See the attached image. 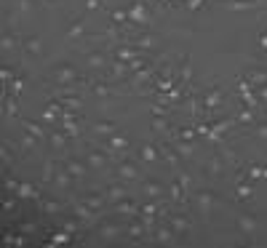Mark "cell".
<instances>
[{
	"label": "cell",
	"mask_w": 267,
	"mask_h": 248,
	"mask_svg": "<svg viewBox=\"0 0 267 248\" xmlns=\"http://www.w3.org/2000/svg\"><path fill=\"white\" fill-rule=\"evenodd\" d=\"M54 83L59 88H64V86H75L77 83V72H75V67L73 64H59V67H54Z\"/></svg>",
	"instance_id": "obj_1"
},
{
	"label": "cell",
	"mask_w": 267,
	"mask_h": 248,
	"mask_svg": "<svg viewBox=\"0 0 267 248\" xmlns=\"http://www.w3.org/2000/svg\"><path fill=\"white\" fill-rule=\"evenodd\" d=\"M115 174L123 181H134V179H139V166H136V160H120V163H115Z\"/></svg>",
	"instance_id": "obj_2"
},
{
	"label": "cell",
	"mask_w": 267,
	"mask_h": 248,
	"mask_svg": "<svg viewBox=\"0 0 267 248\" xmlns=\"http://www.w3.org/2000/svg\"><path fill=\"white\" fill-rule=\"evenodd\" d=\"M214 195L211 190H200L198 195H195V203H198V208H200V213L203 216H211V211H214Z\"/></svg>",
	"instance_id": "obj_3"
},
{
	"label": "cell",
	"mask_w": 267,
	"mask_h": 248,
	"mask_svg": "<svg viewBox=\"0 0 267 248\" xmlns=\"http://www.w3.org/2000/svg\"><path fill=\"white\" fill-rule=\"evenodd\" d=\"M219 102H222V88H217V86H214L211 91H208V94H203V112H206V115L217 112Z\"/></svg>",
	"instance_id": "obj_4"
},
{
	"label": "cell",
	"mask_w": 267,
	"mask_h": 248,
	"mask_svg": "<svg viewBox=\"0 0 267 248\" xmlns=\"http://www.w3.org/2000/svg\"><path fill=\"white\" fill-rule=\"evenodd\" d=\"M225 174V158L219 152H214L211 158L206 160V176H211V179H217V176Z\"/></svg>",
	"instance_id": "obj_5"
},
{
	"label": "cell",
	"mask_w": 267,
	"mask_h": 248,
	"mask_svg": "<svg viewBox=\"0 0 267 248\" xmlns=\"http://www.w3.org/2000/svg\"><path fill=\"white\" fill-rule=\"evenodd\" d=\"M128 22H131V24H142V27H147V24H150V16H147L145 3H134V8L128 11Z\"/></svg>",
	"instance_id": "obj_6"
},
{
	"label": "cell",
	"mask_w": 267,
	"mask_h": 248,
	"mask_svg": "<svg viewBox=\"0 0 267 248\" xmlns=\"http://www.w3.org/2000/svg\"><path fill=\"white\" fill-rule=\"evenodd\" d=\"M158 43H160V37L155 35V32H145V35H136L134 37V45L139 51H150V48H155Z\"/></svg>",
	"instance_id": "obj_7"
},
{
	"label": "cell",
	"mask_w": 267,
	"mask_h": 248,
	"mask_svg": "<svg viewBox=\"0 0 267 248\" xmlns=\"http://www.w3.org/2000/svg\"><path fill=\"white\" fill-rule=\"evenodd\" d=\"M168 224H171L174 232H177V238H185V235L190 232V221L185 216H179V213H171V216H168Z\"/></svg>",
	"instance_id": "obj_8"
},
{
	"label": "cell",
	"mask_w": 267,
	"mask_h": 248,
	"mask_svg": "<svg viewBox=\"0 0 267 248\" xmlns=\"http://www.w3.org/2000/svg\"><path fill=\"white\" fill-rule=\"evenodd\" d=\"M222 5L230 11H251V8H259L262 0H225Z\"/></svg>",
	"instance_id": "obj_9"
},
{
	"label": "cell",
	"mask_w": 267,
	"mask_h": 248,
	"mask_svg": "<svg viewBox=\"0 0 267 248\" xmlns=\"http://www.w3.org/2000/svg\"><path fill=\"white\" fill-rule=\"evenodd\" d=\"M120 232H123V227L118 221H102L99 224V238H104V240H115Z\"/></svg>",
	"instance_id": "obj_10"
},
{
	"label": "cell",
	"mask_w": 267,
	"mask_h": 248,
	"mask_svg": "<svg viewBox=\"0 0 267 248\" xmlns=\"http://www.w3.org/2000/svg\"><path fill=\"white\" fill-rule=\"evenodd\" d=\"M86 62H88L91 70H107L110 67V59H107L104 51H91V54L86 56Z\"/></svg>",
	"instance_id": "obj_11"
},
{
	"label": "cell",
	"mask_w": 267,
	"mask_h": 248,
	"mask_svg": "<svg viewBox=\"0 0 267 248\" xmlns=\"http://www.w3.org/2000/svg\"><path fill=\"white\" fill-rule=\"evenodd\" d=\"M107 158H110V155L107 152H104V149L102 147H94V149H91V152H88V166L91 168H107Z\"/></svg>",
	"instance_id": "obj_12"
},
{
	"label": "cell",
	"mask_w": 267,
	"mask_h": 248,
	"mask_svg": "<svg viewBox=\"0 0 267 248\" xmlns=\"http://www.w3.org/2000/svg\"><path fill=\"white\" fill-rule=\"evenodd\" d=\"M73 208H75V213H77V219H80V221H86V224H94V221H96V211H94V208H88L83 200L73 203Z\"/></svg>",
	"instance_id": "obj_13"
},
{
	"label": "cell",
	"mask_w": 267,
	"mask_h": 248,
	"mask_svg": "<svg viewBox=\"0 0 267 248\" xmlns=\"http://www.w3.org/2000/svg\"><path fill=\"white\" fill-rule=\"evenodd\" d=\"M238 230L246 235V238H251L254 232H257V219L251 216V213H240L238 216Z\"/></svg>",
	"instance_id": "obj_14"
},
{
	"label": "cell",
	"mask_w": 267,
	"mask_h": 248,
	"mask_svg": "<svg viewBox=\"0 0 267 248\" xmlns=\"http://www.w3.org/2000/svg\"><path fill=\"white\" fill-rule=\"evenodd\" d=\"M115 211H118L120 216H139V203H134V200L123 198L120 203H115Z\"/></svg>",
	"instance_id": "obj_15"
},
{
	"label": "cell",
	"mask_w": 267,
	"mask_h": 248,
	"mask_svg": "<svg viewBox=\"0 0 267 248\" xmlns=\"http://www.w3.org/2000/svg\"><path fill=\"white\" fill-rule=\"evenodd\" d=\"M158 149H160V158H163L168 166L174 168V174L182 171V168H179V155H177V149H174V147H166V144H160Z\"/></svg>",
	"instance_id": "obj_16"
},
{
	"label": "cell",
	"mask_w": 267,
	"mask_h": 248,
	"mask_svg": "<svg viewBox=\"0 0 267 248\" xmlns=\"http://www.w3.org/2000/svg\"><path fill=\"white\" fill-rule=\"evenodd\" d=\"M174 238H177V232H174L171 227H166V224H158V227H155V240H158V243L174 246Z\"/></svg>",
	"instance_id": "obj_17"
},
{
	"label": "cell",
	"mask_w": 267,
	"mask_h": 248,
	"mask_svg": "<svg viewBox=\"0 0 267 248\" xmlns=\"http://www.w3.org/2000/svg\"><path fill=\"white\" fill-rule=\"evenodd\" d=\"M142 195H147L150 200L160 198V195H163V184H160V181H153V179L142 181Z\"/></svg>",
	"instance_id": "obj_18"
},
{
	"label": "cell",
	"mask_w": 267,
	"mask_h": 248,
	"mask_svg": "<svg viewBox=\"0 0 267 248\" xmlns=\"http://www.w3.org/2000/svg\"><path fill=\"white\" fill-rule=\"evenodd\" d=\"M83 35H86V22H83V19H75V22L70 24V30H67V40L77 43Z\"/></svg>",
	"instance_id": "obj_19"
},
{
	"label": "cell",
	"mask_w": 267,
	"mask_h": 248,
	"mask_svg": "<svg viewBox=\"0 0 267 248\" xmlns=\"http://www.w3.org/2000/svg\"><path fill=\"white\" fill-rule=\"evenodd\" d=\"M104 198H107L110 203H120L123 198H128V192H126L123 184H110L107 190H104Z\"/></svg>",
	"instance_id": "obj_20"
},
{
	"label": "cell",
	"mask_w": 267,
	"mask_h": 248,
	"mask_svg": "<svg viewBox=\"0 0 267 248\" xmlns=\"http://www.w3.org/2000/svg\"><path fill=\"white\" fill-rule=\"evenodd\" d=\"M126 232H128V238L142 240V238H145V232H147V227L139 221V216H131V221H128V227H126Z\"/></svg>",
	"instance_id": "obj_21"
},
{
	"label": "cell",
	"mask_w": 267,
	"mask_h": 248,
	"mask_svg": "<svg viewBox=\"0 0 267 248\" xmlns=\"http://www.w3.org/2000/svg\"><path fill=\"white\" fill-rule=\"evenodd\" d=\"M73 179L75 176L67 171V168H56V174H54V184L59 187V190H70V184H73Z\"/></svg>",
	"instance_id": "obj_22"
},
{
	"label": "cell",
	"mask_w": 267,
	"mask_h": 248,
	"mask_svg": "<svg viewBox=\"0 0 267 248\" xmlns=\"http://www.w3.org/2000/svg\"><path fill=\"white\" fill-rule=\"evenodd\" d=\"M126 72H131V70H128V62H120V59H115V62L107 67V75L113 77V80H120Z\"/></svg>",
	"instance_id": "obj_23"
},
{
	"label": "cell",
	"mask_w": 267,
	"mask_h": 248,
	"mask_svg": "<svg viewBox=\"0 0 267 248\" xmlns=\"http://www.w3.org/2000/svg\"><path fill=\"white\" fill-rule=\"evenodd\" d=\"M94 134L96 136H113V134H118V123L99 120V123H94Z\"/></svg>",
	"instance_id": "obj_24"
},
{
	"label": "cell",
	"mask_w": 267,
	"mask_h": 248,
	"mask_svg": "<svg viewBox=\"0 0 267 248\" xmlns=\"http://www.w3.org/2000/svg\"><path fill=\"white\" fill-rule=\"evenodd\" d=\"M139 158L145 160V163H158V160H160V149L155 147V144H142Z\"/></svg>",
	"instance_id": "obj_25"
},
{
	"label": "cell",
	"mask_w": 267,
	"mask_h": 248,
	"mask_svg": "<svg viewBox=\"0 0 267 248\" xmlns=\"http://www.w3.org/2000/svg\"><path fill=\"white\" fill-rule=\"evenodd\" d=\"M64 168H67V171L73 174L75 179H83V176H86V163H80V160H75V158H67V160H64Z\"/></svg>",
	"instance_id": "obj_26"
},
{
	"label": "cell",
	"mask_w": 267,
	"mask_h": 248,
	"mask_svg": "<svg viewBox=\"0 0 267 248\" xmlns=\"http://www.w3.org/2000/svg\"><path fill=\"white\" fill-rule=\"evenodd\" d=\"M19 198H24V200H40V192H38V187H32L30 181H22L19 184V190H16Z\"/></svg>",
	"instance_id": "obj_27"
},
{
	"label": "cell",
	"mask_w": 267,
	"mask_h": 248,
	"mask_svg": "<svg viewBox=\"0 0 267 248\" xmlns=\"http://www.w3.org/2000/svg\"><path fill=\"white\" fill-rule=\"evenodd\" d=\"M56 99L64 104V109H80L83 107V102H80L77 94H56Z\"/></svg>",
	"instance_id": "obj_28"
},
{
	"label": "cell",
	"mask_w": 267,
	"mask_h": 248,
	"mask_svg": "<svg viewBox=\"0 0 267 248\" xmlns=\"http://www.w3.org/2000/svg\"><path fill=\"white\" fill-rule=\"evenodd\" d=\"M22 45H24V51H27V54H32V56H40V54H43L40 37H35V35L24 37V40H22Z\"/></svg>",
	"instance_id": "obj_29"
},
{
	"label": "cell",
	"mask_w": 267,
	"mask_h": 248,
	"mask_svg": "<svg viewBox=\"0 0 267 248\" xmlns=\"http://www.w3.org/2000/svg\"><path fill=\"white\" fill-rule=\"evenodd\" d=\"M174 149H177V155L179 158H192V152H195V147H192V142H185V139H177L174 142Z\"/></svg>",
	"instance_id": "obj_30"
},
{
	"label": "cell",
	"mask_w": 267,
	"mask_h": 248,
	"mask_svg": "<svg viewBox=\"0 0 267 248\" xmlns=\"http://www.w3.org/2000/svg\"><path fill=\"white\" fill-rule=\"evenodd\" d=\"M48 142H51V147H54L56 152H64V149H67V134H62V131H54L48 136Z\"/></svg>",
	"instance_id": "obj_31"
},
{
	"label": "cell",
	"mask_w": 267,
	"mask_h": 248,
	"mask_svg": "<svg viewBox=\"0 0 267 248\" xmlns=\"http://www.w3.org/2000/svg\"><path fill=\"white\" fill-rule=\"evenodd\" d=\"M190 83H192V67H190V56H185V64H182V80H179V86L182 88H190Z\"/></svg>",
	"instance_id": "obj_32"
},
{
	"label": "cell",
	"mask_w": 267,
	"mask_h": 248,
	"mask_svg": "<svg viewBox=\"0 0 267 248\" xmlns=\"http://www.w3.org/2000/svg\"><path fill=\"white\" fill-rule=\"evenodd\" d=\"M107 147L115 149V152H126V149H128V139H126V136H120V134H113Z\"/></svg>",
	"instance_id": "obj_33"
},
{
	"label": "cell",
	"mask_w": 267,
	"mask_h": 248,
	"mask_svg": "<svg viewBox=\"0 0 267 248\" xmlns=\"http://www.w3.org/2000/svg\"><path fill=\"white\" fill-rule=\"evenodd\" d=\"M235 123H240V126H254V112H251V107H238Z\"/></svg>",
	"instance_id": "obj_34"
},
{
	"label": "cell",
	"mask_w": 267,
	"mask_h": 248,
	"mask_svg": "<svg viewBox=\"0 0 267 248\" xmlns=\"http://www.w3.org/2000/svg\"><path fill=\"white\" fill-rule=\"evenodd\" d=\"M185 198H187V190L179 184V179H174L171 181V200L174 203H185Z\"/></svg>",
	"instance_id": "obj_35"
},
{
	"label": "cell",
	"mask_w": 267,
	"mask_h": 248,
	"mask_svg": "<svg viewBox=\"0 0 267 248\" xmlns=\"http://www.w3.org/2000/svg\"><path fill=\"white\" fill-rule=\"evenodd\" d=\"M104 195H99V192H91V195H86V198H83V203H86L88 208H94V211H99V208L104 206Z\"/></svg>",
	"instance_id": "obj_36"
},
{
	"label": "cell",
	"mask_w": 267,
	"mask_h": 248,
	"mask_svg": "<svg viewBox=\"0 0 267 248\" xmlns=\"http://www.w3.org/2000/svg\"><path fill=\"white\" fill-rule=\"evenodd\" d=\"M235 198H238V200H251V198H254L251 184H246V181L240 179V181H238V187H235Z\"/></svg>",
	"instance_id": "obj_37"
},
{
	"label": "cell",
	"mask_w": 267,
	"mask_h": 248,
	"mask_svg": "<svg viewBox=\"0 0 267 248\" xmlns=\"http://www.w3.org/2000/svg\"><path fill=\"white\" fill-rule=\"evenodd\" d=\"M22 128H24V131H30L32 136H35V139H43V136H45V131H43V128L38 126V123L27 120V117H24V120H22Z\"/></svg>",
	"instance_id": "obj_38"
},
{
	"label": "cell",
	"mask_w": 267,
	"mask_h": 248,
	"mask_svg": "<svg viewBox=\"0 0 267 248\" xmlns=\"http://www.w3.org/2000/svg\"><path fill=\"white\" fill-rule=\"evenodd\" d=\"M136 56H139V48H115V59L120 62H131Z\"/></svg>",
	"instance_id": "obj_39"
},
{
	"label": "cell",
	"mask_w": 267,
	"mask_h": 248,
	"mask_svg": "<svg viewBox=\"0 0 267 248\" xmlns=\"http://www.w3.org/2000/svg\"><path fill=\"white\" fill-rule=\"evenodd\" d=\"M5 115H8V117H16L19 115V102H16V96L14 94H5Z\"/></svg>",
	"instance_id": "obj_40"
},
{
	"label": "cell",
	"mask_w": 267,
	"mask_h": 248,
	"mask_svg": "<svg viewBox=\"0 0 267 248\" xmlns=\"http://www.w3.org/2000/svg\"><path fill=\"white\" fill-rule=\"evenodd\" d=\"M91 91H94V96H99V99H110V96H113V91H110L107 83H94Z\"/></svg>",
	"instance_id": "obj_41"
},
{
	"label": "cell",
	"mask_w": 267,
	"mask_h": 248,
	"mask_svg": "<svg viewBox=\"0 0 267 248\" xmlns=\"http://www.w3.org/2000/svg\"><path fill=\"white\" fill-rule=\"evenodd\" d=\"M16 35H11V32H3V40H0V48L3 51H14L16 48Z\"/></svg>",
	"instance_id": "obj_42"
},
{
	"label": "cell",
	"mask_w": 267,
	"mask_h": 248,
	"mask_svg": "<svg viewBox=\"0 0 267 248\" xmlns=\"http://www.w3.org/2000/svg\"><path fill=\"white\" fill-rule=\"evenodd\" d=\"M35 147H38V139L30 131H24L22 134V149H24V152H30V149H35Z\"/></svg>",
	"instance_id": "obj_43"
},
{
	"label": "cell",
	"mask_w": 267,
	"mask_h": 248,
	"mask_svg": "<svg viewBox=\"0 0 267 248\" xmlns=\"http://www.w3.org/2000/svg\"><path fill=\"white\" fill-rule=\"evenodd\" d=\"M153 131H155V134H166V131H168L166 115H163V117H153Z\"/></svg>",
	"instance_id": "obj_44"
},
{
	"label": "cell",
	"mask_w": 267,
	"mask_h": 248,
	"mask_svg": "<svg viewBox=\"0 0 267 248\" xmlns=\"http://www.w3.org/2000/svg\"><path fill=\"white\" fill-rule=\"evenodd\" d=\"M40 208L45 213H59L62 211V206L56 203V200H40Z\"/></svg>",
	"instance_id": "obj_45"
},
{
	"label": "cell",
	"mask_w": 267,
	"mask_h": 248,
	"mask_svg": "<svg viewBox=\"0 0 267 248\" xmlns=\"http://www.w3.org/2000/svg\"><path fill=\"white\" fill-rule=\"evenodd\" d=\"M0 77H3V88H8V83L16 80V77H14V70H8V67L0 70Z\"/></svg>",
	"instance_id": "obj_46"
},
{
	"label": "cell",
	"mask_w": 267,
	"mask_h": 248,
	"mask_svg": "<svg viewBox=\"0 0 267 248\" xmlns=\"http://www.w3.org/2000/svg\"><path fill=\"white\" fill-rule=\"evenodd\" d=\"M177 139L192 142V139H195V128H179V131H177Z\"/></svg>",
	"instance_id": "obj_47"
},
{
	"label": "cell",
	"mask_w": 267,
	"mask_h": 248,
	"mask_svg": "<svg viewBox=\"0 0 267 248\" xmlns=\"http://www.w3.org/2000/svg\"><path fill=\"white\" fill-rule=\"evenodd\" d=\"M254 136H259V139H267V120H265V123H254Z\"/></svg>",
	"instance_id": "obj_48"
},
{
	"label": "cell",
	"mask_w": 267,
	"mask_h": 248,
	"mask_svg": "<svg viewBox=\"0 0 267 248\" xmlns=\"http://www.w3.org/2000/svg\"><path fill=\"white\" fill-rule=\"evenodd\" d=\"M110 19H113V22H128V11H118V8H115L113 14H110Z\"/></svg>",
	"instance_id": "obj_49"
},
{
	"label": "cell",
	"mask_w": 267,
	"mask_h": 248,
	"mask_svg": "<svg viewBox=\"0 0 267 248\" xmlns=\"http://www.w3.org/2000/svg\"><path fill=\"white\" fill-rule=\"evenodd\" d=\"M22 86H24V80H22V77H16V80L14 83H11V94H22Z\"/></svg>",
	"instance_id": "obj_50"
},
{
	"label": "cell",
	"mask_w": 267,
	"mask_h": 248,
	"mask_svg": "<svg viewBox=\"0 0 267 248\" xmlns=\"http://www.w3.org/2000/svg\"><path fill=\"white\" fill-rule=\"evenodd\" d=\"M168 112V109L163 107V104H153V117H163Z\"/></svg>",
	"instance_id": "obj_51"
},
{
	"label": "cell",
	"mask_w": 267,
	"mask_h": 248,
	"mask_svg": "<svg viewBox=\"0 0 267 248\" xmlns=\"http://www.w3.org/2000/svg\"><path fill=\"white\" fill-rule=\"evenodd\" d=\"M5 190L16 195V190H19V181H16V179H5Z\"/></svg>",
	"instance_id": "obj_52"
},
{
	"label": "cell",
	"mask_w": 267,
	"mask_h": 248,
	"mask_svg": "<svg viewBox=\"0 0 267 248\" xmlns=\"http://www.w3.org/2000/svg\"><path fill=\"white\" fill-rule=\"evenodd\" d=\"M86 8L88 11H99L102 8V0H86Z\"/></svg>",
	"instance_id": "obj_53"
},
{
	"label": "cell",
	"mask_w": 267,
	"mask_h": 248,
	"mask_svg": "<svg viewBox=\"0 0 267 248\" xmlns=\"http://www.w3.org/2000/svg\"><path fill=\"white\" fill-rule=\"evenodd\" d=\"M30 8H32V0H19V11H22V14L30 11Z\"/></svg>",
	"instance_id": "obj_54"
},
{
	"label": "cell",
	"mask_w": 267,
	"mask_h": 248,
	"mask_svg": "<svg viewBox=\"0 0 267 248\" xmlns=\"http://www.w3.org/2000/svg\"><path fill=\"white\" fill-rule=\"evenodd\" d=\"M203 3H206V0H190V3H187V8H190V11H198Z\"/></svg>",
	"instance_id": "obj_55"
},
{
	"label": "cell",
	"mask_w": 267,
	"mask_h": 248,
	"mask_svg": "<svg viewBox=\"0 0 267 248\" xmlns=\"http://www.w3.org/2000/svg\"><path fill=\"white\" fill-rule=\"evenodd\" d=\"M259 48H262L265 54H267V30L262 32V35H259Z\"/></svg>",
	"instance_id": "obj_56"
},
{
	"label": "cell",
	"mask_w": 267,
	"mask_h": 248,
	"mask_svg": "<svg viewBox=\"0 0 267 248\" xmlns=\"http://www.w3.org/2000/svg\"><path fill=\"white\" fill-rule=\"evenodd\" d=\"M0 152H3V163H5V166H8L11 160H14V158H11V152H8V147H5V144H3V149H0Z\"/></svg>",
	"instance_id": "obj_57"
},
{
	"label": "cell",
	"mask_w": 267,
	"mask_h": 248,
	"mask_svg": "<svg viewBox=\"0 0 267 248\" xmlns=\"http://www.w3.org/2000/svg\"><path fill=\"white\" fill-rule=\"evenodd\" d=\"M64 230H67L70 235H73V232L77 230V224H75V221H64Z\"/></svg>",
	"instance_id": "obj_58"
},
{
	"label": "cell",
	"mask_w": 267,
	"mask_h": 248,
	"mask_svg": "<svg viewBox=\"0 0 267 248\" xmlns=\"http://www.w3.org/2000/svg\"><path fill=\"white\" fill-rule=\"evenodd\" d=\"M3 208H5V211H14V208H16V203H14V200H5V203H3Z\"/></svg>",
	"instance_id": "obj_59"
},
{
	"label": "cell",
	"mask_w": 267,
	"mask_h": 248,
	"mask_svg": "<svg viewBox=\"0 0 267 248\" xmlns=\"http://www.w3.org/2000/svg\"><path fill=\"white\" fill-rule=\"evenodd\" d=\"M259 99H262V102H267V86H262V88H259Z\"/></svg>",
	"instance_id": "obj_60"
},
{
	"label": "cell",
	"mask_w": 267,
	"mask_h": 248,
	"mask_svg": "<svg viewBox=\"0 0 267 248\" xmlns=\"http://www.w3.org/2000/svg\"><path fill=\"white\" fill-rule=\"evenodd\" d=\"M64 0H48V5H62Z\"/></svg>",
	"instance_id": "obj_61"
},
{
	"label": "cell",
	"mask_w": 267,
	"mask_h": 248,
	"mask_svg": "<svg viewBox=\"0 0 267 248\" xmlns=\"http://www.w3.org/2000/svg\"><path fill=\"white\" fill-rule=\"evenodd\" d=\"M265 115H267V102H265Z\"/></svg>",
	"instance_id": "obj_62"
}]
</instances>
